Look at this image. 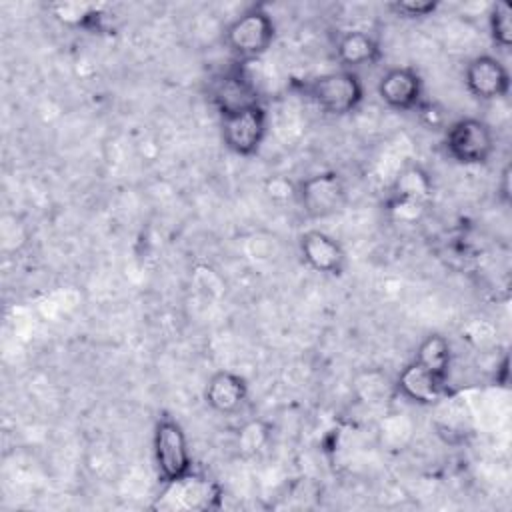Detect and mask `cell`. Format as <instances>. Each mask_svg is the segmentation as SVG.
Segmentation results:
<instances>
[{
    "mask_svg": "<svg viewBox=\"0 0 512 512\" xmlns=\"http://www.w3.org/2000/svg\"><path fill=\"white\" fill-rule=\"evenodd\" d=\"M276 40V22L262 6H250L230 20L222 32V42L238 62L264 56Z\"/></svg>",
    "mask_w": 512,
    "mask_h": 512,
    "instance_id": "obj_1",
    "label": "cell"
},
{
    "mask_svg": "<svg viewBox=\"0 0 512 512\" xmlns=\"http://www.w3.org/2000/svg\"><path fill=\"white\" fill-rule=\"evenodd\" d=\"M152 458L162 486L194 472L188 436L176 418L164 414L156 420L152 432Z\"/></svg>",
    "mask_w": 512,
    "mask_h": 512,
    "instance_id": "obj_2",
    "label": "cell"
},
{
    "mask_svg": "<svg viewBox=\"0 0 512 512\" xmlns=\"http://www.w3.org/2000/svg\"><path fill=\"white\" fill-rule=\"evenodd\" d=\"M302 92L328 116H348L364 100V86L358 72L334 70L318 74L302 84Z\"/></svg>",
    "mask_w": 512,
    "mask_h": 512,
    "instance_id": "obj_3",
    "label": "cell"
},
{
    "mask_svg": "<svg viewBox=\"0 0 512 512\" xmlns=\"http://www.w3.org/2000/svg\"><path fill=\"white\" fill-rule=\"evenodd\" d=\"M442 144L456 164L482 166L488 164L496 152V134L486 120L464 116L446 128Z\"/></svg>",
    "mask_w": 512,
    "mask_h": 512,
    "instance_id": "obj_4",
    "label": "cell"
},
{
    "mask_svg": "<svg viewBox=\"0 0 512 512\" xmlns=\"http://www.w3.org/2000/svg\"><path fill=\"white\" fill-rule=\"evenodd\" d=\"M346 180L336 170L316 172L296 184V202L310 220H324L340 212L346 204Z\"/></svg>",
    "mask_w": 512,
    "mask_h": 512,
    "instance_id": "obj_5",
    "label": "cell"
},
{
    "mask_svg": "<svg viewBox=\"0 0 512 512\" xmlns=\"http://www.w3.org/2000/svg\"><path fill=\"white\" fill-rule=\"evenodd\" d=\"M268 132V114L262 104L220 116V136L224 146L240 156L252 158L260 152Z\"/></svg>",
    "mask_w": 512,
    "mask_h": 512,
    "instance_id": "obj_6",
    "label": "cell"
},
{
    "mask_svg": "<svg viewBox=\"0 0 512 512\" xmlns=\"http://www.w3.org/2000/svg\"><path fill=\"white\" fill-rule=\"evenodd\" d=\"M222 502L220 486L198 474L190 472L188 476L162 486V494L152 504L160 510H212Z\"/></svg>",
    "mask_w": 512,
    "mask_h": 512,
    "instance_id": "obj_7",
    "label": "cell"
},
{
    "mask_svg": "<svg viewBox=\"0 0 512 512\" xmlns=\"http://www.w3.org/2000/svg\"><path fill=\"white\" fill-rule=\"evenodd\" d=\"M464 86L480 102L504 100L510 94V72L492 54H478L464 66Z\"/></svg>",
    "mask_w": 512,
    "mask_h": 512,
    "instance_id": "obj_8",
    "label": "cell"
},
{
    "mask_svg": "<svg viewBox=\"0 0 512 512\" xmlns=\"http://www.w3.org/2000/svg\"><path fill=\"white\" fill-rule=\"evenodd\" d=\"M302 262L322 276H342L348 266L344 246L324 230L310 228L298 236Z\"/></svg>",
    "mask_w": 512,
    "mask_h": 512,
    "instance_id": "obj_9",
    "label": "cell"
},
{
    "mask_svg": "<svg viewBox=\"0 0 512 512\" xmlns=\"http://www.w3.org/2000/svg\"><path fill=\"white\" fill-rule=\"evenodd\" d=\"M208 96L220 116L262 104L256 84L248 78L242 66H232L218 74L210 82Z\"/></svg>",
    "mask_w": 512,
    "mask_h": 512,
    "instance_id": "obj_10",
    "label": "cell"
},
{
    "mask_svg": "<svg viewBox=\"0 0 512 512\" xmlns=\"http://www.w3.org/2000/svg\"><path fill=\"white\" fill-rule=\"evenodd\" d=\"M376 92L390 110L410 112L422 104L424 80L412 66H392L380 76Z\"/></svg>",
    "mask_w": 512,
    "mask_h": 512,
    "instance_id": "obj_11",
    "label": "cell"
},
{
    "mask_svg": "<svg viewBox=\"0 0 512 512\" xmlns=\"http://www.w3.org/2000/svg\"><path fill=\"white\" fill-rule=\"evenodd\" d=\"M248 382L242 374L232 370H216L204 386L206 406L222 416H232L248 402Z\"/></svg>",
    "mask_w": 512,
    "mask_h": 512,
    "instance_id": "obj_12",
    "label": "cell"
},
{
    "mask_svg": "<svg viewBox=\"0 0 512 512\" xmlns=\"http://www.w3.org/2000/svg\"><path fill=\"white\" fill-rule=\"evenodd\" d=\"M446 384V380H440L436 374L410 360L400 368L394 388L404 400L412 404L432 406L446 394Z\"/></svg>",
    "mask_w": 512,
    "mask_h": 512,
    "instance_id": "obj_13",
    "label": "cell"
},
{
    "mask_svg": "<svg viewBox=\"0 0 512 512\" xmlns=\"http://www.w3.org/2000/svg\"><path fill=\"white\" fill-rule=\"evenodd\" d=\"M336 60L344 70L356 72L364 66H374L382 60L380 42L366 30H346L336 38Z\"/></svg>",
    "mask_w": 512,
    "mask_h": 512,
    "instance_id": "obj_14",
    "label": "cell"
},
{
    "mask_svg": "<svg viewBox=\"0 0 512 512\" xmlns=\"http://www.w3.org/2000/svg\"><path fill=\"white\" fill-rule=\"evenodd\" d=\"M432 196H434L432 176L420 164L404 166L390 184V198L430 204Z\"/></svg>",
    "mask_w": 512,
    "mask_h": 512,
    "instance_id": "obj_15",
    "label": "cell"
},
{
    "mask_svg": "<svg viewBox=\"0 0 512 512\" xmlns=\"http://www.w3.org/2000/svg\"><path fill=\"white\" fill-rule=\"evenodd\" d=\"M452 344L446 336L438 334V332H430L426 334L414 352V362H418L420 366H424L426 370H430L432 374H436L440 380L448 382V374L452 368Z\"/></svg>",
    "mask_w": 512,
    "mask_h": 512,
    "instance_id": "obj_16",
    "label": "cell"
},
{
    "mask_svg": "<svg viewBox=\"0 0 512 512\" xmlns=\"http://www.w3.org/2000/svg\"><path fill=\"white\" fill-rule=\"evenodd\" d=\"M488 32L492 42L508 50L512 44V6L506 0H500L488 10Z\"/></svg>",
    "mask_w": 512,
    "mask_h": 512,
    "instance_id": "obj_17",
    "label": "cell"
},
{
    "mask_svg": "<svg viewBox=\"0 0 512 512\" xmlns=\"http://www.w3.org/2000/svg\"><path fill=\"white\" fill-rule=\"evenodd\" d=\"M440 8L438 0H394L388 4V10L406 20H422L436 14Z\"/></svg>",
    "mask_w": 512,
    "mask_h": 512,
    "instance_id": "obj_18",
    "label": "cell"
},
{
    "mask_svg": "<svg viewBox=\"0 0 512 512\" xmlns=\"http://www.w3.org/2000/svg\"><path fill=\"white\" fill-rule=\"evenodd\" d=\"M56 18H60L66 24L82 26L86 28L90 22L98 18V6L92 4H58L54 6Z\"/></svg>",
    "mask_w": 512,
    "mask_h": 512,
    "instance_id": "obj_19",
    "label": "cell"
},
{
    "mask_svg": "<svg viewBox=\"0 0 512 512\" xmlns=\"http://www.w3.org/2000/svg\"><path fill=\"white\" fill-rule=\"evenodd\" d=\"M428 204H420V202H412V200H400V198H390L386 202V210L388 214L402 224H414L418 222L424 212H426Z\"/></svg>",
    "mask_w": 512,
    "mask_h": 512,
    "instance_id": "obj_20",
    "label": "cell"
},
{
    "mask_svg": "<svg viewBox=\"0 0 512 512\" xmlns=\"http://www.w3.org/2000/svg\"><path fill=\"white\" fill-rule=\"evenodd\" d=\"M266 194H268L272 200L296 198V184L288 182L286 178L272 176V178L266 182Z\"/></svg>",
    "mask_w": 512,
    "mask_h": 512,
    "instance_id": "obj_21",
    "label": "cell"
},
{
    "mask_svg": "<svg viewBox=\"0 0 512 512\" xmlns=\"http://www.w3.org/2000/svg\"><path fill=\"white\" fill-rule=\"evenodd\" d=\"M252 432H254V422L244 426V430L240 432V448L246 452H256L266 442V432H268L266 428L256 432V436Z\"/></svg>",
    "mask_w": 512,
    "mask_h": 512,
    "instance_id": "obj_22",
    "label": "cell"
},
{
    "mask_svg": "<svg viewBox=\"0 0 512 512\" xmlns=\"http://www.w3.org/2000/svg\"><path fill=\"white\" fill-rule=\"evenodd\" d=\"M496 190H498V196L504 204L510 202V164L504 166L502 174H500V180L496 184Z\"/></svg>",
    "mask_w": 512,
    "mask_h": 512,
    "instance_id": "obj_23",
    "label": "cell"
}]
</instances>
